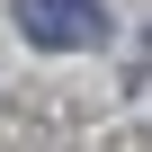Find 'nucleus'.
Masks as SVG:
<instances>
[{
    "label": "nucleus",
    "mask_w": 152,
    "mask_h": 152,
    "mask_svg": "<svg viewBox=\"0 0 152 152\" xmlns=\"http://www.w3.org/2000/svg\"><path fill=\"white\" fill-rule=\"evenodd\" d=\"M9 9H18V27H27L36 45H99V36H107L99 0H9Z\"/></svg>",
    "instance_id": "f257e3e1"
}]
</instances>
